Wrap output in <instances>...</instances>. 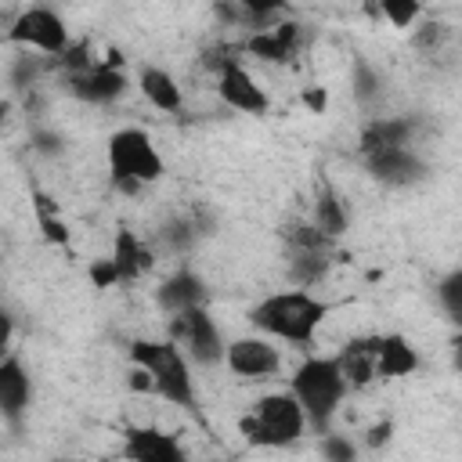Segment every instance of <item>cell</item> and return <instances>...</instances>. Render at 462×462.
I'll use <instances>...</instances> for the list:
<instances>
[{
	"instance_id": "obj_12",
	"label": "cell",
	"mask_w": 462,
	"mask_h": 462,
	"mask_svg": "<svg viewBox=\"0 0 462 462\" xmlns=\"http://www.w3.org/2000/svg\"><path fill=\"white\" fill-rule=\"evenodd\" d=\"M65 87L76 101H87V105H112L126 94V76L112 65V61H97L94 69L87 72H76V76H65Z\"/></svg>"
},
{
	"instance_id": "obj_28",
	"label": "cell",
	"mask_w": 462,
	"mask_h": 462,
	"mask_svg": "<svg viewBox=\"0 0 462 462\" xmlns=\"http://www.w3.org/2000/svg\"><path fill=\"white\" fill-rule=\"evenodd\" d=\"M318 451H321L328 462H350V458L357 455V444H354V440H346L343 433H321Z\"/></svg>"
},
{
	"instance_id": "obj_14",
	"label": "cell",
	"mask_w": 462,
	"mask_h": 462,
	"mask_svg": "<svg viewBox=\"0 0 462 462\" xmlns=\"http://www.w3.org/2000/svg\"><path fill=\"white\" fill-rule=\"evenodd\" d=\"M123 455L134 462H184V444L155 426H130L123 440Z\"/></svg>"
},
{
	"instance_id": "obj_11",
	"label": "cell",
	"mask_w": 462,
	"mask_h": 462,
	"mask_svg": "<svg viewBox=\"0 0 462 462\" xmlns=\"http://www.w3.org/2000/svg\"><path fill=\"white\" fill-rule=\"evenodd\" d=\"M300 32H303V29H300L296 22L278 18V22L263 25V29H253V32L242 40V51H245L249 58H256V61L285 65V61L296 54V47H300Z\"/></svg>"
},
{
	"instance_id": "obj_9",
	"label": "cell",
	"mask_w": 462,
	"mask_h": 462,
	"mask_svg": "<svg viewBox=\"0 0 462 462\" xmlns=\"http://www.w3.org/2000/svg\"><path fill=\"white\" fill-rule=\"evenodd\" d=\"M217 97H220L227 108L242 112V116H267V108H271L267 90L260 87V79H256L242 61L227 65V69L217 76Z\"/></svg>"
},
{
	"instance_id": "obj_3",
	"label": "cell",
	"mask_w": 462,
	"mask_h": 462,
	"mask_svg": "<svg viewBox=\"0 0 462 462\" xmlns=\"http://www.w3.org/2000/svg\"><path fill=\"white\" fill-rule=\"evenodd\" d=\"M130 361L152 375V386L166 404L184 408V411H199L191 357L184 354V346L177 339H137L130 346Z\"/></svg>"
},
{
	"instance_id": "obj_24",
	"label": "cell",
	"mask_w": 462,
	"mask_h": 462,
	"mask_svg": "<svg viewBox=\"0 0 462 462\" xmlns=\"http://www.w3.org/2000/svg\"><path fill=\"white\" fill-rule=\"evenodd\" d=\"M379 11L393 29H415L422 18V0H379Z\"/></svg>"
},
{
	"instance_id": "obj_6",
	"label": "cell",
	"mask_w": 462,
	"mask_h": 462,
	"mask_svg": "<svg viewBox=\"0 0 462 462\" xmlns=\"http://www.w3.org/2000/svg\"><path fill=\"white\" fill-rule=\"evenodd\" d=\"M7 43L25 47V51H40V54H47V58H61V54L72 47V36H69L65 18H61L54 7L32 4V7H22V11L11 18V25H7Z\"/></svg>"
},
{
	"instance_id": "obj_22",
	"label": "cell",
	"mask_w": 462,
	"mask_h": 462,
	"mask_svg": "<svg viewBox=\"0 0 462 462\" xmlns=\"http://www.w3.org/2000/svg\"><path fill=\"white\" fill-rule=\"evenodd\" d=\"M116 263L123 267V274H126V282H134L137 274H144L148 267H152V249L134 235V231H119L116 235Z\"/></svg>"
},
{
	"instance_id": "obj_18",
	"label": "cell",
	"mask_w": 462,
	"mask_h": 462,
	"mask_svg": "<svg viewBox=\"0 0 462 462\" xmlns=\"http://www.w3.org/2000/svg\"><path fill=\"white\" fill-rule=\"evenodd\" d=\"M375 354H379V336H354V339H346L343 350L336 354L354 390H361V386H368V383L379 379Z\"/></svg>"
},
{
	"instance_id": "obj_19",
	"label": "cell",
	"mask_w": 462,
	"mask_h": 462,
	"mask_svg": "<svg viewBox=\"0 0 462 462\" xmlns=\"http://www.w3.org/2000/svg\"><path fill=\"white\" fill-rule=\"evenodd\" d=\"M375 368H379V379H404V375H415V368H419V350H415V343H411L408 336H401V332L379 336Z\"/></svg>"
},
{
	"instance_id": "obj_21",
	"label": "cell",
	"mask_w": 462,
	"mask_h": 462,
	"mask_svg": "<svg viewBox=\"0 0 462 462\" xmlns=\"http://www.w3.org/2000/svg\"><path fill=\"white\" fill-rule=\"evenodd\" d=\"M285 260H289V278H292V285L310 289V285H318V282L328 274V267H332V249H289Z\"/></svg>"
},
{
	"instance_id": "obj_26",
	"label": "cell",
	"mask_w": 462,
	"mask_h": 462,
	"mask_svg": "<svg viewBox=\"0 0 462 462\" xmlns=\"http://www.w3.org/2000/svg\"><path fill=\"white\" fill-rule=\"evenodd\" d=\"M379 90H383V76H379L372 65L357 61V65H354V97H357L361 105H368V101L379 97Z\"/></svg>"
},
{
	"instance_id": "obj_5",
	"label": "cell",
	"mask_w": 462,
	"mask_h": 462,
	"mask_svg": "<svg viewBox=\"0 0 462 462\" xmlns=\"http://www.w3.org/2000/svg\"><path fill=\"white\" fill-rule=\"evenodd\" d=\"M105 159H108V177L119 191L134 195L148 184H155L166 170L162 152L155 148L152 134L141 126H123L116 134H108L105 141Z\"/></svg>"
},
{
	"instance_id": "obj_20",
	"label": "cell",
	"mask_w": 462,
	"mask_h": 462,
	"mask_svg": "<svg viewBox=\"0 0 462 462\" xmlns=\"http://www.w3.org/2000/svg\"><path fill=\"white\" fill-rule=\"evenodd\" d=\"M310 224L321 227L328 238H339L350 224V213H346V202L336 195V188L328 184H318L314 191V202H310Z\"/></svg>"
},
{
	"instance_id": "obj_30",
	"label": "cell",
	"mask_w": 462,
	"mask_h": 462,
	"mask_svg": "<svg viewBox=\"0 0 462 462\" xmlns=\"http://www.w3.org/2000/svg\"><path fill=\"white\" fill-rule=\"evenodd\" d=\"M448 354H451V368L462 375V328L451 336V343H448Z\"/></svg>"
},
{
	"instance_id": "obj_31",
	"label": "cell",
	"mask_w": 462,
	"mask_h": 462,
	"mask_svg": "<svg viewBox=\"0 0 462 462\" xmlns=\"http://www.w3.org/2000/svg\"><path fill=\"white\" fill-rule=\"evenodd\" d=\"M386 437H390V422H379V426L368 430V444H372V448H375V444H386Z\"/></svg>"
},
{
	"instance_id": "obj_1",
	"label": "cell",
	"mask_w": 462,
	"mask_h": 462,
	"mask_svg": "<svg viewBox=\"0 0 462 462\" xmlns=\"http://www.w3.org/2000/svg\"><path fill=\"white\" fill-rule=\"evenodd\" d=\"M325 318H328V303L318 300L314 292H307L303 285L271 292L249 307V325L256 332H263L278 343L300 346V350H307L314 343Z\"/></svg>"
},
{
	"instance_id": "obj_15",
	"label": "cell",
	"mask_w": 462,
	"mask_h": 462,
	"mask_svg": "<svg viewBox=\"0 0 462 462\" xmlns=\"http://www.w3.org/2000/svg\"><path fill=\"white\" fill-rule=\"evenodd\" d=\"M206 300H209L206 282L195 271H188V267L173 271L155 289V303L162 307V314H180V310H191V307H206Z\"/></svg>"
},
{
	"instance_id": "obj_4",
	"label": "cell",
	"mask_w": 462,
	"mask_h": 462,
	"mask_svg": "<svg viewBox=\"0 0 462 462\" xmlns=\"http://www.w3.org/2000/svg\"><path fill=\"white\" fill-rule=\"evenodd\" d=\"M307 426H310V419L292 390L260 393L253 401V408L238 419V433L253 448H289L307 433Z\"/></svg>"
},
{
	"instance_id": "obj_10",
	"label": "cell",
	"mask_w": 462,
	"mask_h": 462,
	"mask_svg": "<svg viewBox=\"0 0 462 462\" xmlns=\"http://www.w3.org/2000/svg\"><path fill=\"white\" fill-rule=\"evenodd\" d=\"M365 170L379 184H390V188H411V184L426 180V173H430L411 144H397V148H383V152L365 155Z\"/></svg>"
},
{
	"instance_id": "obj_23",
	"label": "cell",
	"mask_w": 462,
	"mask_h": 462,
	"mask_svg": "<svg viewBox=\"0 0 462 462\" xmlns=\"http://www.w3.org/2000/svg\"><path fill=\"white\" fill-rule=\"evenodd\" d=\"M437 303H440V310L448 314V321L462 328V267L448 271V274L437 282Z\"/></svg>"
},
{
	"instance_id": "obj_2",
	"label": "cell",
	"mask_w": 462,
	"mask_h": 462,
	"mask_svg": "<svg viewBox=\"0 0 462 462\" xmlns=\"http://www.w3.org/2000/svg\"><path fill=\"white\" fill-rule=\"evenodd\" d=\"M289 390H292L296 401L303 404L310 426H314L318 433H328V426H332L339 404L346 401V393H350L354 386H350V379H346V372H343V365H339L336 354H328V357H325V354H307V357L292 368Z\"/></svg>"
},
{
	"instance_id": "obj_16",
	"label": "cell",
	"mask_w": 462,
	"mask_h": 462,
	"mask_svg": "<svg viewBox=\"0 0 462 462\" xmlns=\"http://www.w3.org/2000/svg\"><path fill=\"white\" fill-rule=\"evenodd\" d=\"M419 123L411 116H375L361 126V155L383 152V148H397V144H415Z\"/></svg>"
},
{
	"instance_id": "obj_7",
	"label": "cell",
	"mask_w": 462,
	"mask_h": 462,
	"mask_svg": "<svg viewBox=\"0 0 462 462\" xmlns=\"http://www.w3.org/2000/svg\"><path fill=\"white\" fill-rule=\"evenodd\" d=\"M170 339H177L184 346V354L202 368L224 365L227 339L220 336V328H217V321H213V314L206 307H191V310L170 314Z\"/></svg>"
},
{
	"instance_id": "obj_17",
	"label": "cell",
	"mask_w": 462,
	"mask_h": 462,
	"mask_svg": "<svg viewBox=\"0 0 462 462\" xmlns=\"http://www.w3.org/2000/svg\"><path fill=\"white\" fill-rule=\"evenodd\" d=\"M137 90L144 94V101L155 108V112H166V116H177L184 108V90L180 83L173 79V72L159 69V65H141L137 72Z\"/></svg>"
},
{
	"instance_id": "obj_25",
	"label": "cell",
	"mask_w": 462,
	"mask_h": 462,
	"mask_svg": "<svg viewBox=\"0 0 462 462\" xmlns=\"http://www.w3.org/2000/svg\"><path fill=\"white\" fill-rule=\"evenodd\" d=\"M238 4V11H242V22L245 25H271V22H278V14L289 7V0H235Z\"/></svg>"
},
{
	"instance_id": "obj_13",
	"label": "cell",
	"mask_w": 462,
	"mask_h": 462,
	"mask_svg": "<svg viewBox=\"0 0 462 462\" xmlns=\"http://www.w3.org/2000/svg\"><path fill=\"white\" fill-rule=\"evenodd\" d=\"M32 404V379L18 354H4L0 361V415L7 426H18Z\"/></svg>"
},
{
	"instance_id": "obj_27",
	"label": "cell",
	"mask_w": 462,
	"mask_h": 462,
	"mask_svg": "<svg viewBox=\"0 0 462 462\" xmlns=\"http://www.w3.org/2000/svg\"><path fill=\"white\" fill-rule=\"evenodd\" d=\"M87 278L94 282V289H112V285H119V282H126V274H123V267L116 263V256H105V260H94V263L87 267Z\"/></svg>"
},
{
	"instance_id": "obj_32",
	"label": "cell",
	"mask_w": 462,
	"mask_h": 462,
	"mask_svg": "<svg viewBox=\"0 0 462 462\" xmlns=\"http://www.w3.org/2000/svg\"><path fill=\"white\" fill-rule=\"evenodd\" d=\"M303 101H307L314 112H321V108H325V90H303Z\"/></svg>"
},
{
	"instance_id": "obj_8",
	"label": "cell",
	"mask_w": 462,
	"mask_h": 462,
	"mask_svg": "<svg viewBox=\"0 0 462 462\" xmlns=\"http://www.w3.org/2000/svg\"><path fill=\"white\" fill-rule=\"evenodd\" d=\"M224 365H227V372L238 375V379L267 383V379H278V372H282V350H278L274 339L263 336V332L235 336V339H227Z\"/></svg>"
},
{
	"instance_id": "obj_29",
	"label": "cell",
	"mask_w": 462,
	"mask_h": 462,
	"mask_svg": "<svg viewBox=\"0 0 462 462\" xmlns=\"http://www.w3.org/2000/svg\"><path fill=\"white\" fill-rule=\"evenodd\" d=\"M444 40H448V29H444L440 22H422V25L415 29V36H411V43H415L419 51H437Z\"/></svg>"
}]
</instances>
